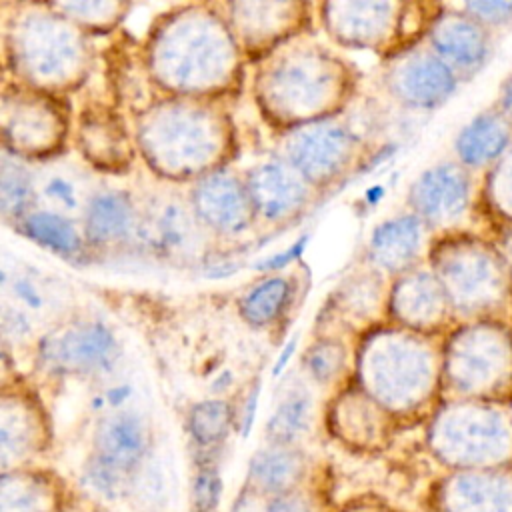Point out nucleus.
<instances>
[{"mask_svg": "<svg viewBox=\"0 0 512 512\" xmlns=\"http://www.w3.org/2000/svg\"><path fill=\"white\" fill-rule=\"evenodd\" d=\"M404 326H372L356 348L352 378L390 414L412 410L424 396L430 364Z\"/></svg>", "mask_w": 512, "mask_h": 512, "instance_id": "obj_1", "label": "nucleus"}, {"mask_svg": "<svg viewBox=\"0 0 512 512\" xmlns=\"http://www.w3.org/2000/svg\"><path fill=\"white\" fill-rule=\"evenodd\" d=\"M150 454L152 430L138 408L106 412L96 420L82 480L104 500L126 498L136 488Z\"/></svg>", "mask_w": 512, "mask_h": 512, "instance_id": "obj_2", "label": "nucleus"}, {"mask_svg": "<svg viewBox=\"0 0 512 512\" xmlns=\"http://www.w3.org/2000/svg\"><path fill=\"white\" fill-rule=\"evenodd\" d=\"M114 330L96 318H62L36 342V364L48 376L104 382L120 362Z\"/></svg>", "mask_w": 512, "mask_h": 512, "instance_id": "obj_3", "label": "nucleus"}, {"mask_svg": "<svg viewBox=\"0 0 512 512\" xmlns=\"http://www.w3.org/2000/svg\"><path fill=\"white\" fill-rule=\"evenodd\" d=\"M48 438L50 428L38 398L24 388H4L0 400L2 472L28 466L46 450Z\"/></svg>", "mask_w": 512, "mask_h": 512, "instance_id": "obj_4", "label": "nucleus"}, {"mask_svg": "<svg viewBox=\"0 0 512 512\" xmlns=\"http://www.w3.org/2000/svg\"><path fill=\"white\" fill-rule=\"evenodd\" d=\"M0 290L2 300L24 310L38 324L48 322L52 326L66 318L64 310L70 302L68 286L58 276L30 262L4 256Z\"/></svg>", "mask_w": 512, "mask_h": 512, "instance_id": "obj_5", "label": "nucleus"}, {"mask_svg": "<svg viewBox=\"0 0 512 512\" xmlns=\"http://www.w3.org/2000/svg\"><path fill=\"white\" fill-rule=\"evenodd\" d=\"M390 412L382 408L354 380L342 386L330 400L326 422L334 438L354 450H376L386 440V420Z\"/></svg>", "mask_w": 512, "mask_h": 512, "instance_id": "obj_6", "label": "nucleus"}, {"mask_svg": "<svg viewBox=\"0 0 512 512\" xmlns=\"http://www.w3.org/2000/svg\"><path fill=\"white\" fill-rule=\"evenodd\" d=\"M310 462L300 444L264 440L248 462L246 488L272 498L306 484Z\"/></svg>", "mask_w": 512, "mask_h": 512, "instance_id": "obj_7", "label": "nucleus"}, {"mask_svg": "<svg viewBox=\"0 0 512 512\" xmlns=\"http://www.w3.org/2000/svg\"><path fill=\"white\" fill-rule=\"evenodd\" d=\"M138 238L158 256L186 262L202 252V234L194 220L178 206H166L156 216L138 224Z\"/></svg>", "mask_w": 512, "mask_h": 512, "instance_id": "obj_8", "label": "nucleus"}, {"mask_svg": "<svg viewBox=\"0 0 512 512\" xmlns=\"http://www.w3.org/2000/svg\"><path fill=\"white\" fill-rule=\"evenodd\" d=\"M138 216L130 200L116 192L98 194L90 200L84 212V238L88 248L106 250L126 244L138 236Z\"/></svg>", "mask_w": 512, "mask_h": 512, "instance_id": "obj_9", "label": "nucleus"}, {"mask_svg": "<svg viewBox=\"0 0 512 512\" xmlns=\"http://www.w3.org/2000/svg\"><path fill=\"white\" fill-rule=\"evenodd\" d=\"M422 242L420 220L402 216L382 222L370 236L366 262L380 274H402L418 256Z\"/></svg>", "mask_w": 512, "mask_h": 512, "instance_id": "obj_10", "label": "nucleus"}, {"mask_svg": "<svg viewBox=\"0 0 512 512\" xmlns=\"http://www.w3.org/2000/svg\"><path fill=\"white\" fill-rule=\"evenodd\" d=\"M62 488L58 480L36 468H12L2 472L0 512H60Z\"/></svg>", "mask_w": 512, "mask_h": 512, "instance_id": "obj_11", "label": "nucleus"}, {"mask_svg": "<svg viewBox=\"0 0 512 512\" xmlns=\"http://www.w3.org/2000/svg\"><path fill=\"white\" fill-rule=\"evenodd\" d=\"M440 288L432 276L402 272L388 292L386 310L404 328H422L440 314Z\"/></svg>", "mask_w": 512, "mask_h": 512, "instance_id": "obj_12", "label": "nucleus"}, {"mask_svg": "<svg viewBox=\"0 0 512 512\" xmlns=\"http://www.w3.org/2000/svg\"><path fill=\"white\" fill-rule=\"evenodd\" d=\"M316 418V402L310 388L292 382L280 394L272 414L266 420L264 436L270 442L300 444L312 430Z\"/></svg>", "mask_w": 512, "mask_h": 512, "instance_id": "obj_13", "label": "nucleus"}, {"mask_svg": "<svg viewBox=\"0 0 512 512\" xmlns=\"http://www.w3.org/2000/svg\"><path fill=\"white\" fill-rule=\"evenodd\" d=\"M196 210L202 224L218 234H240L256 216L254 206L228 180L202 188L196 196Z\"/></svg>", "mask_w": 512, "mask_h": 512, "instance_id": "obj_14", "label": "nucleus"}, {"mask_svg": "<svg viewBox=\"0 0 512 512\" xmlns=\"http://www.w3.org/2000/svg\"><path fill=\"white\" fill-rule=\"evenodd\" d=\"M18 230L38 246L66 260H80L90 250L84 232L66 214L54 210L28 212L18 222Z\"/></svg>", "mask_w": 512, "mask_h": 512, "instance_id": "obj_15", "label": "nucleus"}, {"mask_svg": "<svg viewBox=\"0 0 512 512\" xmlns=\"http://www.w3.org/2000/svg\"><path fill=\"white\" fill-rule=\"evenodd\" d=\"M294 298V282L286 276H266L252 284L238 302L240 316L254 328L278 324Z\"/></svg>", "mask_w": 512, "mask_h": 512, "instance_id": "obj_16", "label": "nucleus"}, {"mask_svg": "<svg viewBox=\"0 0 512 512\" xmlns=\"http://www.w3.org/2000/svg\"><path fill=\"white\" fill-rule=\"evenodd\" d=\"M414 206L424 218L442 220L458 214L466 200L464 178L448 168H438L422 176L414 186Z\"/></svg>", "mask_w": 512, "mask_h": 512, "instance_id": "obj_17", "label": "nucleus"}, {"mask_svg": "<svg viewBox=\"0 0 512 512\" xmlns=\"http://www.w3.org/2000/svg\"><path fill=\"white\" fill-rule=\"evenodd\" d=\"M236 422L234 408L220 398L202 400L188 412V432L196 446L204 452L218 448L230 434Z\"/></svg>", "mask_w": 512, "mask_h": 512, "instance_id": "obj_18", "label": "nucleus"}, {"mask_svg": "<svg viewBox=\"0 0 512 512\" xmlns=\"http://www.w3.org/2000/svg\"><path fill=\"white\" fill-rule=\"evenodd\" d=\"M302 200L304 192L280 172H272L260 178L252 190L254 212L272 222L290 218V214L298 210Z\"/></svg>", "mask_w": 512, "mask_h": 512, "instance_id": "obj_19", "label": "nucleus"}, {"mask_svg": "<svg viewBox=\"0 0 512 512\" xmlns=\"http://www.w3.org/2000/svg\"><path fill=\"white\" fill-rule=\"evenodd\" d=\"M380 272L368 266V274H360L354 278H348V282L342 286V290L336 296V304L340 306L342 316H352L354 322H364L370 330L376 326V320H372V314H376V306L388 304V298H380L382 292L378 288Z\"/></svg>", "mask_w": 512, "mask_h": 512, "instance_id": "obj_20", "label": "nucleus"}, {"mask_svg": "<svg viewBox=\"0 0 512 512\" xmlns=\"http://www.w3.org/2000/svg\"><path fill=\"white\" fill-rule=\"evenodd\" d=\"M302 368L310 382L334 386L348 368V348L332 336L318 338L304 350Z\"/></svg>", "mask_w": 512, "mask_h": 512, "instance_id": "obj_21", "label": "nucleus"}, {"mask_svg": "<svg viewBox=\"0 0 512 512\" xmlns=\"http://www.w3.org/2000/svg\"><path fill=\"white\" fill-rule=\"evenodd\" d=\"M504 142H506L504 128L494 118L482 116L462 132L458 140V150L466 162L480 164L496 156L502 150Z\"/></svg>", "mask_w": 512, "mask_h": 512, "instance_id": "obj_22", "label": "nucleus"}, {"mask_svg": "<svg viewBox=\"0 0 512 512\" xmlns=\"http://www.w3.org/2000/svg\"><path fill=\"white\" fill-rule=\"evenodd\" d=\"M136 396L134 384L128 380H104L102 386L90 396V410L98 416L122 408L132 406V398Z\"/></svg>", "mask_w": 512, "mask_h": 512, "instance_id": "obj_23", "label": "nucleus"}, {"mask_svg": "<svg viewBox=\"0 0 512 512\" xmlns=\"http://www.w3.org/2000/svg\"><path fill=\"white\" fill-rule=\"evenodd\" d=\"M266 512H322V504L320 496L304 484L296 490L268 498Z\"/></svg>", "mask_w": 512, "mask_h": 512, "instance_id": "obj_24", "label": "nucleus"}, {"mask_svg": "<svg viewBox=\"0 0 512 512\" xmlns=\"http://www.w3.org/2000/svg\"><path fill=\"white\" fill-rule=\"evenodd\" d=\"M42 194L58 206V212L60 214H70V212H76L80 208V198H78V192H76V186L62 178V176H54L50 178L46 184H44V190Z\"/></svg>", "mask_w": 512, "mask_h": 512, "instance_id": "obj_25", "label": "nucleus"}, {"mask_svg": "<svg viewBox=\"0 0 512 512\" xmlns=\"http://www.w3.org/2000/svg\"><path fill=\"white\" fill-rule=\"evenodd\" d=\"M266 502L268 498L244 486V490L236 496L230 512H266Z\"/></svg>", "mask_w": 512, "mask_h": 512, "instance_id": "obj_26", "label": "nucleus"}, {"mask_svg": "<svg viewBox=\"0 0 512 512\" xmlns=\"http://www.w3.org/2000/svg\"><path fill=\"white\" fill-rule=\"evenodd\" d=\"M302 248H304V238L298 240V242H296L294 246H290L288 250H284V252H280V254H276V256H270L268 260L260 262L256 268H258V270H278V268H284L286 264H290L292 260H296V256L300 254Z\"/></svg>", "mask_w": 512, "mask_h": 512, "instance_id": "obj_27", "label": "nucleus"}, {"mask_svg": "<svg viewBox=\"0 0 512 512\" xmlns=\"http://www.w3.org/2000/svg\"><path fill=\"white\" fill-rule=\"evenodd\" d=\"M256 402H258V386H254L252 390H250V394L244 398V402H242V406H240V412L236 414V426H238V430H242V434L246 436L248 434V430H250V426H252V416H254V406H256Z\"/></svg>", "mask_w": 512, "mask_h": 512, "instance_id": "obj_28", "label": "nucleus"}, {"mask_svg": "<svg viewBox=\"0 0 512 512\" xmlns=\"http://www.w3.org/2000/svg\"><path fill=\"white\" fill-rule=\"evenodd\" d=\"M476 8L488 16H504L512 10V0H474Z\"/></svg>", "mask_w": 512, "mask_h": 512, "instance_id": "obj_29", "label": "nucleus"}, {"mask_svg": "<svg viewBox=\"0 0 512 512\" xmlns=\"http://www.w3.org/2000/svg\"><path fill=\"white\" fill-rule=\"evenodd\" d=\"M294 348H296V338H292V340H290V346L280 354V358H278V362H276V366H274V374H280V372H282V368L286 366V362H288V358L292 356Z\"/></svg>", "mask_w": 512, "mask_h": 512, "instance_id": "obj_30", "label": "nucleus"}, {"mask_svg": "<svg viewBox=\"0 0 512 512\" xmlns=\"http://www.w3.org/2000/svg\"><path fill=\"white\" fill-rule=\"evenodd\" d=\"M504 104H506V108L512 112V82H510V86L506 88V96H504Z\"/></svg>", "mask_w": 512, "mask_h": 512, "instance_id": "obj_31", "label": "nucleus"}]
</instances>
